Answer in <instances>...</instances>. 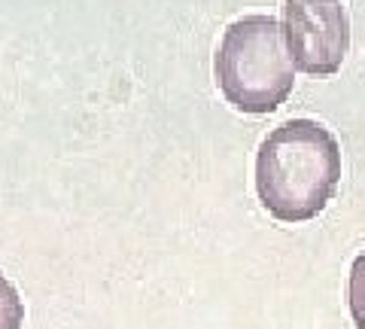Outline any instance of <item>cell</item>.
Returning a JSON list of instances; mask_svg holds the SVG:
<instances>
[{"mask_svg": "<svg viewBox=\"0 0 365 329\" xmlns=\"http://www.w3.org/2000/svg\"><path fill=\"white\" fill-rule=\"evenodd\" d=\"M347 305H350V317L356 323V329H365V253L353 259L350 283H347Z\"/></svg>", "mask_w": 365, "mask_h": 329, "instance_id": "cell-4", "label": "cell"}, {"mask_svg": "<svg viewBox=\"0 0 365 329\" xmlns=\"http://www.w3.org/2000/svg\"><path fill=\"white\" fill-rule=\"evenodd\" d=\"M283 34L292 64L314 76H332L350 46L347 13L338 0H287Z\"/></svg>", "mask_w": 365, "mask_h": 329, "instance_id": "cell-3", "label": "cell"}, {"mask_svg": "<svg viewBox=\"0 0 365 329\" xmlns=\"http://www.w3.org/2000/svg\"><path fill=\"white\" fill-rule=\"evenodd\" d=\"M216 83L241 113H271L289 98L295 64L283 25L274 16H244L222 34Z\"/></svg>", "mask_w": 365, "mask_h": 329, "instance_id": "cell-2", "label": "cell"}, {"mask_svg": "<svg viewBox=\"0 0 365 329\" xmlns=\"http://www.w3.org/2000/svg\"><path fill=\"white\" fill-rule=\"evenodd\" d=\"M25 323V305L19 299V290L0 275V329H21Z\"/></svg>", "mask_w": 365, "mask_h": 329, "instance_id": "cell-5", "label": "cell"}, {"mask_svg": "<svg viewBox=\"0 0 365 329\" xmlns=\"http://www.w3.org/2000/svg\"><path fill=\"white\" fill-rule=\"evenodd\" d=\"M341 180V146L314 119H289L259 146L256 192L280 223H307L332 201Z\"/></svg>", "mask_w": 365, "mask_h": 329, "instance_id": "cell-1", "label": "cell"}]
</instances>
